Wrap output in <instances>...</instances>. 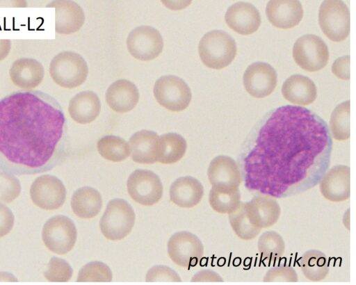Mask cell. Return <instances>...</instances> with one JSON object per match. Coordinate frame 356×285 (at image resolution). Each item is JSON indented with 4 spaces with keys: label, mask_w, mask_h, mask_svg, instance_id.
<instances>
[{
    "label": "cell",
    "mask_w": 356,
    "mask_h": 285,
    "mask_svg": "<svg viewBox=\"0 0 356 285\" xmlns=\"http://www.w3.org/2000/svg\"><path fill=\"white\" fill-rule=\"evenodd\" d=\"M327 123L314 112L286 105L272 111L247 142L240 158L248 190L275 198L317 185L330 162Z\"/></svg>",
    "instance_id": "cell-1"
},
{
    "label": "cell",
    "mask_w": 356,
    "mask_h": 285,
    "mask_svg": "<svg viewBox=\"0 0 356 285\" xmlns=\"http://www.w3.org/2000/svg\"><path fill=\"white\" fill-rule=\"evenodd\" d=\"M66 120L60 104L40 90H17L0 99V170L36 174L62 159Z\"/></svg>",
    "instance_id": "cell-2"
},
{
    "label": "cell",
    "mask_w": 356,
    "mask_h": 285,
    "mask_svg": "<svg viewBox=\"0 0 356 285\" xmlns=\"http://www.w3.org/2000/svg\"><path fill=\"white\" fill-rule=\"evenodd\" d=\"M234 38L222 30L209 31L201 38L198 52L202 62L208 67L222 69L229 65L236 54Z\"/></svg>",
    "instance_id": "cell-3"
},
{
    "label": "cell",
    "mask_w": 356,
    "mask_h": 285,
    "mask_svg": "<svg viewBox=\"0 0 356 285\" xmlns=\"http://www.w3.org/2000/svg\"><path fill=\"white\" fill-rule=\"evenodd\" d=\"M49 73L54 81L65 88H74L86 79L88 68L86 60L77 53L63 51L52 59Z\"/></svg>",
    "instance_id": "cell-4"
},
{
    "label": "cell",
    "mask_w": 356,
    "mask_h": 285,
    "mask_svg": "<svg viewBox=\"0 0 356 285\" xmlns=\"http://www.w3.org/2000/svg\"><path fill=\"white\" fill-rule=\"evenodd\" d=\"M135 222V213L131 205L122 199H114L107 204L99 227L103 235L111 241L127 236Z\"/></svg>",
    "instance_id": "cell-5"
},
{
    "label": "cell",
    "mask_w": 356,
    "mask_h": 285,
    "mask_svg": "<svg viewBox=\"0 0 356 285\" xmlns=\"http://www.w3.org/2000/svg\"><path fill=\"white\" fill-rule=\"evenodd\" d=\"M318 22L324 34L334 42L344 40L350 32V12L339 0H326L319 8Z\"/></svg>",
    "instance_id": "cell-6"
},
{
    "label": "cell",
    "mask_w": 356,
    "mask_h": 285,
    "mask_svg": "<svg viewBox=\"0 0 356 285\" xmlns=\"http://www.w3.org/2000/svg\"><path fill=\"white\" fill-rule=\"evenodd\" d=\"M77 231L71 219L65 215H56L43 226L42 238L45 246L54 253L65 254L74 246Z\"/></svg>",
    "instance_id": "cell-7"
},
{
    "label": "cell",
    "mask_w": 356,
    "mask_h": 285,
    "mask_svg": "<svg viewBox=\"0 0 356 285\" xmlns=\"http://www.w3.org/2000/svg\"><path fill=\"white\" fill-rule=\"evenodd\" d=\"M154 95L157 102L172 111L186 109L191 100V91L186 83L174 75L162 76L154 86Z\"/></svg>",
    "instance_id": "cell-8"
},
{
    "label": "cell",
    "mask_w": 356,
    "mask_h": 285,
    "mask_svg": "<svg viewBox=\"0 0 356 285\" xmlns=\"http://www.w3.org/2000/svg\"><path fill=\"white\" fill-rule=\"evenodd\" d=\"M293 57L302 69L316 72L327 65L329 51L327 44L320 37L307 34L300 37L294 43Z\"/></svg>",
    "instance_id": "cell-9"
},
{
    "label": "cell",
    "mask_w": 356,
    "mask_h": 285,
    "mask_svg": "<svg viewBox=\"0 0 356 285\" xmlns=\"http://www.w3.org/2000/svg\"><path fill=\"white\" fill-rule=\"evenodd\" d=\"M168 252L177 265L190 268L195 266L204 254V247L195 234L188 231L175 233L169 239Z\"/></svg>",
    "instance_id": "cell-10"
},
{
    "label": "cell",
    "mask_w": 356,
    "mask_h": 285,
    "mask_svg": "<svg viewBox=\"0 0 356 285\" xmlns=\"http://www.w3.org/2000/svg\"><path fill=\"white\" fill-rule=\"evenodd\" d=\"M127 185L130 197L142 205H153L162 197L163 185L161 179L150 170L134 171L129 177Z\"/></svg>",
    "instance_id": "cell-11"
},
{
    "label": "cell",
    "mask_w": 356,
    "mask_h": 285,
    "mask_svg": "<svg viewBox=\"0 0 356 285\" xmlns=\"http://www.w3.org/2000/svg\"><path fill=\"white\" fill-rule=\"evenodd\" d=\"M127 46L129 53L135 58L150 60L161 54L163 41L157 29L150 26H140L129 33Z\"/></svg>",
    "instance_id": "cell-12"
},
{
    "label": "cell",
    "mask_w": 356,
    "mask_h": 285,
    "mask_svg": "<svg viewBox=\"0 0 356 285\" xmlns=\"http://www.w3.org/2000/svg\"><path fill=\"white\" fill-rule=\"evenodd\" d=\"M33 203L44 210H55L65 202L66 189L57 177L44 174L37 177L30 188Z\"/></svg>",
    "instance_id": "cell-13"
},
{
    "label": "cell",
    "mask_w": 356,
    "mask_h": 285,
    "mask_svg": "<svg viewBox=\"0 0 356 285\" xmlns=\"http://www.w3.org/2000/svg\"><path fill=\"white\" fill-rule=\"evenodd\" d=\"M243 82L251 96L263 98L270 95L276 87L277 72L268 63L255 62L245 70Z\"/></svg>",
    "instance_id": "cell-14"
},
{
    "label": "cell",
    "mask_w": 356,
    "mask_h": 285,
    "mask_svg": "<svg viewBox=\"0 0 356 285\" xmlns=\"http://www.w3.org/2000/svg\"><path fill=\"white\" fill-rule=\"evenodd\" d=\"M207 175L212 188L218 190L238 189L241 182L238 164L232 158L225 155L218 156L211 161Z\"/></svg>",
    "instance_id": "cell-15"
},
{
    "label": "cell",
    "mask_w": 356,
    "mask_h": 285,
    "mask_svg": "<svg viewBox=\"0 0 356 285\" xmlns=\"http://www.w3.org/2000/svg\"><path fill=\"white\" fill-rule=\"evenodd\" d=\"M244 204L250 222L260 229L273 226L280 218V206L271 196L258 194Z\"/></svg>",
    "instance_id": "cell-16"
},
{
    "label": "cell",
    "mask_w": 356,
    "mask_h": 285,
    "mask_svg": "<svg viewBox=\"0 0 356 285\" xmlns=\"http://www.w3.org/2000/svg\"><path fill=\"white\" fill-rule=\"evenodd\" d=\"M320 191L327 200L339 202L350 197V168L337 165L326 172L320 182Z\"/></svg>",
    "instance_id": "cell-17"
},
{
    "label": "cell",
    "mask_w": 356,
    "mask_h": 285,
    "mask_svg": "<svg viewBox=\"0 0 356 285\" xmlns=\"http://www.w3.org/2000/svg\"><path fill=\"white\" fill-rule=\"evenodd\" d=\"M227 24L241 35L254 33L261 24V17L257 8L252 3L237 2L230 6L225 15Z\"/></svg>",
    "instance_id": "cell-18"
},
{
    "label": "cell",
    "mask_w": 356,
    "mask_h": 285,
    "mask_svg": "<svg viewBox=\"0 0 356 285\" xmlns=\"http://www.w3.org/2000/svg\"><path fill=\"white\" fill-rule=\"evenodd\" d=\"M266 14L273 26L286 29L300 23L303 16V9L299 1L272 0L266 5Z\"/></svg>",
    "instance_id": "cell-19"
},
{
    "label": "cell",
    "mask_w": 356,
    "mask_h": 285,
    "mask_svg": "<svg viewBox=\"0 0 356 285\" xmlns=\"http://www.w3.org/2000/svg\"><path fill=\"white\" fill-rule=\"evenodd\" d=\"M106 100L113 111L127 113L132 110L138 102V89L129 80H117L107 89Z\"/></svg>",
    "instance_id": "cell-20"
},
{
    "label": "cell",
    "mask_w": 356,
    "mask_h": 285,
    "mask_svg": "<svg viewBox=\"0 0 356 285\" xmlns=\"http://www.w3.org/2000/svg\"><path fill=\"white\" fill-rule=\"evenodd\" d=\"M203 195V186L197 179L191 176L178 178L170 188V200L182 208L196 206L201 201Z\"/></svg>",
    "instance_id": "cell-21"
},
{
    "label": "cell",
    "mask_w": 356,
    "mask_h": 285,
    "mask_svg": "<svg viewBox=\"0 0 356 285\" xmlns=\"http://www.w3.org/2000/svg\"><path fill=\"white\" fill-rule=\"evenodd\" d=\"M9 73L15 86L23 89H31L37 87L42 81L44 68L35 59L20 58L13 63Z\"/></svg>",
    "instance_id": "cell-22"
},
{
    "label": "cell",
    "mask_w": 356,
    "mask_h": 285,
    "mask_svg": "<svg viewBox=\"0 0 356 285\" xmlns=\"http://www.w3.org/2000/svg\"><path fill=\"white\" fill-rule=\"evenodd\" d=\"M282 94L291 103L307 106L316 99V87L309 78L294 74L284 82Z\"/></svg>",
    "instance_id": "cell-23"
},
{
    "label": "cell",
    "mask_w": 356,
    "mask_h": 285,
    "mask_svg": "<svg viewBox=\"0 0 356 285\" xmlns=\"http://www.w3.org/2000/svg\"><path fill=\"white\" fill-rule=\"evenodd\" d=\"M101 111V102L92 91H83L70 101L68 112L70 117L79 124H88L96 119Z\"/></svg>",
    "instance_id": "cell-24"
},
{
    "label": "cell",
    "mask_w": 356,
    "mask_h": 285,
    "mask_svg": "<svg viewBox=\"0 0 356 285\" xmlns=\"http://www.w3.org/2000/svg\"><path fill=\"white\" fill-rule=\"evenodd\" d=\"M158 135L156 132L141 130L135 133L129 139L131 158L141 164H152L156 160Z\"/></svg>",
    "instance_id": "cell-25"
},
{
    "label": "cell",
    "mask_w": 356,
    "mask_h": 285,
    "mask_svg": "<svg viewBox=\"0 0 356 285\" xmlns=\"http://www.w3.org/2000/svg\"><path fill=\"white\" fill-rule=\"evenodd\" d=\"M56 3V31L59 33L70 34L79 31L85 20L81 7L71 1H61Z\"/></svg>",
    "instance_id": "cell-26"
},
{
    "label": "cell",
    "mask_w": 356,
    "mask_h": 285,
    "mask_svg": "<svg viewBox=\"0 0 356 285\" xmlns=\"http://www.w3.org/2000/svg\"><path fill=\"white\" fill-rule=\"evenodd\" d=\"M102 206L100 193L91 187L79 188L72 197V209L81 218L89 219L96 216L101 211Z\"/></svg>",
    "instance_id": "cell-27"
},
{
    "label": "cell",
    "mask_w": 356,
    "mask_h": 285,
    "mask_svg": "<svg viewBox=\"0 0 356 285\" xmlns=\"http://www.w3.org/2000/svg\"><path fill=\"white\" fill-rule=\"evenodd\" d=\"M186 141L179 134L168 133L158 138L156 160L163 164H172L179 161L186 150Z\"/></svg>",
    "instance_id": "cell-28"
},
{
    "label": "cell",
    "mask_w": 356,
    "mask_h": 285,
    "mask_svg": "<svg viewBox=\"0 0 356 285\" xmlns=\"http://www.w3.org/2000/svg\"><path fill=\"white\" fill-rule=\"evenodd\" d=\"M300 267L304 276L312 282L324 279L330 271L327 256L317 250L304 252L300 259Z\"/></svg>",
    "instance_id": "cell-29"
},
{
    "label": "cell",
    "mask_w": 356,
    "mask_h": 285,
    "mask_svg": "<svg viewBox=\"0 0 356 285\" xmlns=\"http://www.w3.org/2000/svg\"><path fill=\"white\" fill-rule=\"evenodd\" d=\"M257 248L264 260L268 263H275L284 255L285 243L277 232L267 231L259 236Z\"/></svg>",
    "instance_id": "cell-30"
},
{
    "label": "cell",
    "mask_w": 356,
    "mask_h": 285,
    "mask_svg": "<svg viewBox=\"0 0 356 285\" xmlns=\"http://www.w3.org/2000/svg\"><path fill=\"white\" fill-rule=\"evenodd\" d=\"M97 146L102 157L113 162L122 161L130 154L128 142L118 136H105L99 140Z\"/></svg>",
    "instance_id": "cell-31"
},
{
    "label": "cell",
    "mask_w": 356,
    "mask_h": 285,
    "mask_svg": "<svg viewBox=\"0 0 356 285\" xmlns=\"http://www.w3.org/2000/svg\"><path fill=\"white\" fill-rule=\"evenodd\" d=\"M230 226L235 234L241 239L250 241L255 238L261 231L260 228L254 226L249 220L244 202L229 214Z\"/></svg>",
    "instance_id": "cell-32"
},
{
    "label": "cell",
    "mask_w": 356,
    "mask_h": 285,
    "mask_svg": "<svg viewBox=\"0 0 356 285\" xmlns=\"http://www.w3.org/2000/svg\"><path fill=\"white\" fill-rule=\"evenodd\" d=\"M330 128L332 137L337 140L350 138V101L337 105L332 113Z\"/></svg>",
    "instance_id": "cell-33"
},
{
    "label": "cell",
    "mask_w": 356,
    "mask_h": 285,
    "mask_svg": "<svg viewBox=\"0 0 356 285\" xmlns=\"http://www.w3.org/2000/svg\"><path fill=\"white\" fill-rule=\"evenodd\" d=\"M209 202L215 211L222 214H229L240 205L241 193L238 189L222 191L211 188Z\"/></svg>",
    "instance_id": "cell-34"
},
{
    "label": "cell",
    "mask_w": 356,
    "mask_h": 285,
    "mask_svg": "<svg viewBox=\"0 0 356 285\" xmlns=\"http://www.w3.org/2000/svg\"><path fill=\"white\" fill-rule=\"evenodd\" d=\"M112 272L104 263L92 261L83 266L79 272L77 282H111Z\"/></svg>",
    "instance_id": "cell-35"
},
{
    "label": "cell",
    "mask_w": 356,
    "mask_h": 285,
    "mask_svg": "<svg viewBox=\"0 0 356 285\" xmlns=\"http://www.w3.org/2000/svg\"><path fill=\"white\" fill-rule=\"evenodd\" d=\"M72 273V268L66 261L54 256L49 261L44 275L49 282H65L71 279Z\"/></svg>",
    "instance_id": "cell-36"
},
{
    "label": "cell",
    "mask_w": 356,
    "mask_h": 285,
    "mask_svg": "<svg viewBox=\"0 0 356 285\" xmlns=\"http://www.w3.org/2000/svg\"><path fill=\"white\" fill-rule=\"evenodd\" d=\"M19 179L6 172L0 171V202L10 203L20 194Z\"/></svg>",
    "instance_id": "cell-37"
},
{
    "label": "cell",
    "mask_w": 356,
    "mask_h": 285,
    "mask_svg": "<svg viewBox=\"0 0 356 285\" xmlns=\"http://www.w3.org/2000/svg\"><path fill=\"white\" fill-rule=\"evenodd\" d=\"M264 282H297L298 276L294 268L289 265H280L270 268L264 275Z\"/></svg>",
    "instance_id": "cell-38"
},
{
    "label": "cell",
    "mask_w": 356,
    "mask_h": 285,
    "mask_svg": "<svg viewBox=\"0 0 356 285\" xmlns=\"http://www.w3.org/2000/svg\"><path fill=\"white\" fill-rule=\"evenodd\" d=\"M147 282H181L179 275L165 266H155L146 275Z\"/></svg>",
    "instance_id": "cell-39"
},
{
    "label": "cell",
    "mask_w": 356,
    "mask_h": 285,
    "mask_svg": "<svg viewBox=\"0 0 356 285\" xmlns=\"http://www.w3.org/2000/svg\"><path fill=\"white\" fill-rule=\"evenodd\" d=\"M14 215L4 204H0V238L7 235L14 225Z\"/></svg>",
    "instance_id": "cell-40"
},
{
    "label": "cell",
    "mask_w": 356,
    "mask_h": 285,
    "mask_svg": "<svg viewBox=\"0 0 356 285\" xmlns=\"http://www.w3.org/2000/svg\"><path fill=\"white\" fill-rule=\"evenodd\" d=\"M332 72L337 77L348 80L350 79V56L347 55L336 59L332 64Z\"/></svg>",
    "instance_id": "cell-41"
},
{
    "label": "cell",
    "mask_w": 356,
    "mask_h": 285,
    "mask_svg": "<svg viewBox=\"0 0 356 285\" xmlns=\"http://www.w3.org/2000/svg\"><path fill=\"white\" fill-rule=\"evenodd\" d=\"M192 282H222L223 279L220 275L210 270H204L197 272L191 279Z\"/></svg>",
    "instance_id": "cell-42"
},
{
    "label": "cell",
    "mask_w": 356,
    "mask_h": 285,
    "mask_svg": "<svg viewBox=\"0 0 356 285\" xmlns=\"http://www.w3.org/2000/svg\"><path fill=\"white\" fill-rule=\"evenodd\" d=\"M0 281H17V279L14 277L11 274L1 272H0Z\"/></svg>",
    "instance_id": "cell-43"
}]
</instances>
